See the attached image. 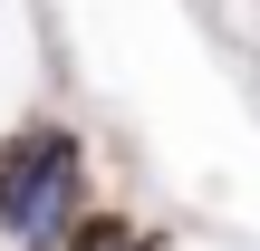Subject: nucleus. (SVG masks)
I'll return each mask as SVG.
<instances>
[{
    "instance_id": "1",
    "label": "nucleus",
    "mask_w": 260,
    "mask_h": 251,
    "mask_svg": "<svg viewBox=\"0 0 260 251\" xmlns=\"http://www.w3.org/2000/svg\"><path fill=\"white\" fill-rule=\"evenodd\" d=\"M77 213H96V174H87V135L58 116H29L0 135V242L10 251H58L77 232Z\"/></svg>"
},
{
    "instance_id": "2",
    "label": "nucleus",
    "mask_w": 260,
    "mask_h": 251,
    "mask_svg": "<svg viewBox=\"0 0 260 251\" xmlns=\"http://www.w3.org/2000/svg\"><path fill=\"white\" fill-rule=\"evenodd\" d=\"M58 251H164V232H145L135 213H116V203H96V213H77V232Z\"/></svg>"
}]
</instances>
